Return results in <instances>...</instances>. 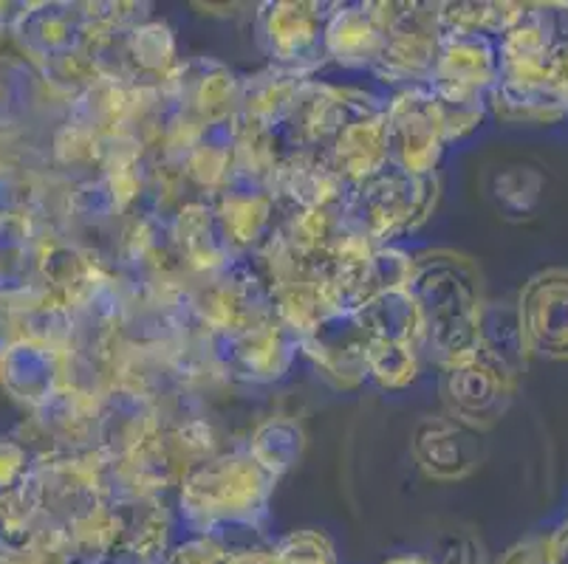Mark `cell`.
<instances>
[{"label": "cell", "instance_id": "3", "mask_svg": "<svg viewBox=\"0 0 568 564\" xmlns=\"http://www.w3.org/2000/svg\"><path fill=\"white\" fill-rule=\"evenodd\" d=\"M438 198V175H413L387 164L354 186L343 206L345 224L387 248L396 237L416 232L430 217Z\"/></svg>", "mask_w": 568, "mask_h": 564}, {"label": "cell", "instance_id": "16", "mask_svg": "<svg viewBox=\"0 0 568 564\" xmlns=\"http://www.w3.org/2000/svg\"><path fill=\"white\" fill-rule=\"evenodd\" d=\"M213 204L232 248L241 257L257 252L281 221V204L275 195L257 186L230 184Z\"/></svg>", "mask_w": 568, "mask_h": 564}, {"label": "cell", "instance_id": "4", "mask_svg": "<svg viewBox=\"0 0 568 564\" xmlns=\"http://www.w3.org/2000/svg\"><path fill=\"white\" fill-rule=\"evenodd\" d=\"M368 336V379L382 390H405L422 372V336L410 294L390 291L356 310Z\"/></svg>", "mask_w": 568, "mask_h": 564}, {"label": "cell", "instance_id": "5", "mask_svg": "<svg viewBox=\"0 0 568 564\" xmlns=\"http://www.w3.org/2000/svg\"><path fill=\"white\" fill-rule=\"evenodd\" d=\"M438 49V3H387L385 51L371 74L396 91L430 85Z\"/></svg>", "mask_w": 568, "mask_h": 564}, {"label": "cell", "instance_id": "22", "mask_svg": "<svg viewBox=\"0 0 568 564\" xmlns=\"http://www.w3.org/2000/svg\"><path fill=\"white\" fill-rule=\"evenodd\" d=\"M430 91L438 102L444 131H447V142L450 144L467 139L487 119L489 102L484 91H464V88L447 85H430Z\"/></svg>", "mask_w": 568, "mask_h": 564}, {"label": "cell", "instance_id": "9", "mask_svg": "<svg viewBox=\"0 0 568 564\" xmlns=\"http://www.w3.org/2000/svg\"><path fill=\"white\" fill-rule=\"evenodd\" d=\"M390 164L413 175H436L447 131L430 85L396 91L385 107Z\"/></svg>", "mask_w": 568, "mask_h": 564}, {"label": "cell", "instance_id": "6", "mask_svg": "<svg viewBox=\"0 0 568 564\" xmlns=\"http://www.w3.org/2000/svg\"><path fill=\"white\" fill-rule=\"evenodd\" d=\"M206 353L226 384H275L301 353V339L275 319L235 334H206Z\"/></svg>", "mask_w": 568, "mask_h": 564}, {"label": "cell", "instance_id": "18", "mask_svg": "<svg viewBox=\"0 0 568 564\" xmlns=\"http://www.w3.org/2000/svg\"><path fill=\"white\" fill-rule=\"evenodd\" d=\"M323 162L351 186L363 184L382 167H387L390 155H387L385 111L345 124L343 133L323 155Z\"/></svg>", "mask_w": 568, "mask_h": 564}, {"label": "cell", "instance_id": "20", "mask_svg": "<svg viewBox=\"0 0 568 564\" xmlns=\"http://www.w3.org/2000/svg\"><path fill=\"white\" fill-rule=\"evenodd\" d=\"M303 449H306V432L301 423L286 416L266 418L257 423L246 443L252 460L275 480H281L303 458Z\"/></svg>", "mask_w": 568, "mask_h": 564}, {"label": "cell", "instance_id": "11", "mask_svg": "<svg viewBox=\"0 0 568 564\" xmlns=\"http://www.w3.org/2000/svg\"><path fill=\"white\" fill-rule=\"evenodd\" d=\"M301 353H306L337 390H356L368 381V336L356 310H337L325 317L301 339Z\"/></svg>", "mask_w": 568, "mask_h": 564}, {"label": "cell", "instance_id": "8", "mask_svg": "<svg viewBox=\"0 0 568 564\" xmlns=\"http://www.w3.org/2000/svg\"><path fill=\"white\" fill-rule=\"evenodd\" d=\"M442 403L444 412L475 432H487L504 418L515 396L518 372L504 361L478 348V353L442 367Z\"/></svg>", "mask_w": 568, "mask_h": 564}, {"label": "cell", "instance_id": "10", "mask_svg": "<svg viewBox=\"0 0 568 564\" xmlns=\"http://www.w3.org/2000/svg\"><path fill=\"white\" fill-rule=\"evenodd\" d=\"M515 308L529 353L557 361L568 359V268L535 274Z\"/></svg>", "mask_w": 568, "mask_h": 564}, {"label": "cell", "instance_id": "14", "mask_svg": "<svg viewBox=\"0 0 568 564\" xmlns=\"http://www.w3.org/2000/svg\"><path fill=\"white\" fill-rule=\"evenodd\" d=\"M387 40V3H334L325 54L343 69L374 71Z\"/></svg>", "mask_w": 568, "mask_h": 564}, {"label": "cell", "instance_id": "17", "mask_svg": "<svg viewBox=\"0 0 568 564\" xmlns=\"http://www.w3.org/2000/svg\"><path fill=\"white\" fill-rule=\"evenodd\" d=\"M498 82V40L478 38V34H444L430 85L489 93Z\"/></svg>", "mask_w": 568, "mask_h": 564}, {"label": "cell", "instance_id": "12", "mask_svg": "<svg viewBox=\"0 0 568 564\" xmlns=\"http://www.w3.org/2000/svg\"><path fill=\"white\" fill-rule=\"evenodd\" d=\"M413 458L418 469L438 483L464 480L481 463V432L444 416H422L413 427Z\"/></svg>", "mask_w": 568, "mask_h": 564}, {"label": "cell", "instance_id": "19", "mask_svg": "<svg viewBox=\"0 0 568 564\" xmlns=\"http://www.w3.org/2000/svg\"><path fill=\"white\" fill-rule=\"evenodd\" d=\"M312 80V76L288 74L281 69H263L257 74L244 76V91H241V111L237 119L275 131L281 136L283 124L292 116L294 100L301 91V82Z\"/></svg>", "mask_w": 568, "mask_h": 564}, {"label": "cell", "instance_id": "25", "mask_svg": "<svg viewBox=\"0 0 568 564\" xmlns=\"http://www.w3.org/2000/svg\"><path fill=\"white\" fill-rule=\"evenodd\" d=\"M390 564H425V562H418V558H396V562Z\"/></svg>", "mask_w": 568, "mask_h": 564}, {"label": "cell", "instance_id": "23", "mask_svg": "<svg viewBox=\"0 0 568 564\" xmlns=\"http://www.w3.org/2000/svg\"><path fill=\"white\" fill-rule=\"evenodd\" d=\"M504 564H551L549 547H546V542H526V545L509 551Z\"/></svg>", "mask_w": 568, "mask_h": 564}, {"label": "cell", "instance_id": "15", "mask_svg": "<svg viewBox=\"0 0 568 564\" xmlns=\"http://www.w3.org/2000/svg\"><path fill=\"white\" fill-rule=\"evenodd\" d=\"M170 226H173L175 243L182 248L184 260L195 277L226 271L232 263L241 260L221 226L213 201H190L175 212Z\"/></svg>", "mask_w": 568, "mask_h": 564}, {"label": "cell", "instance_id": "24", "mask_svg": "<svg viewBox=\"0 0 568 564\" xmlns=\"http://www.w3.org/2000/svg\"><path fill=\"white\" fill-rule=\"evenodd\" d=\"M551 564H568V525H562L555 536L546 540Z\"/></svg>", "mask_w": 568, "mask_h": 564}, {"label": "cell", "instance_id": "13", "mask_svg": "<svg viewBox=\"0 0 568 564\" xmlns=\"http://www.w3.org/2000/svg\"><path fill=\"white\" fill-rule=\"evenodd\" d=\"M162 427L164 418L156 398L128 384H116L100 398L97 452L108 460L128 458Z\"/></svg>", "mask_w": 568, "mask_h": 564}, {"label": "cell", "instance_id": "1", "mask_svg": "<svg viewBox=\"0 0 568 564\" xmlns=\"http://www.w3.org/2000/svg\"><path fill=\"white\" fill-rule=\"evenodd\" d=\"M416 305L422 356L442 367L478 353L481 348L484 299L481 274L469 257L436 248L413 257V274L407 283Z\"/></svg>", "mask_w": 568, "mask_h": 564}, {"label": "cell", "instance_id": "7", "mask_svg": "<svg viewBox=\"0 0 568 564\" xmlns=\"http://www.w3.org/2000/svg\"><path fill=\"white\" fill-rule=\"evenodd\" d=\"M334 3H297L277 0L263 3L257 12V40L272 60V69L297 76H314L328 62L325 54V25Z\"/></svg>", "mask_w": 568, "mask_h": 564}, {"label": "cell", "instance_id": "2", "mask_svg": "<svg viewBox=\"0 0 568 564\" xmlns=\"http://www.w3.org/2000/svg\"><path fill=\"white\" fill-rule=\"evenodd\" d=\"M275 483L277 480L252 460L246 447L219 452L182 480L179 509L201 534L232 522H255L266 514Z\"/></svg>", "mask_w": 568, "mask_h": 564}, {"label": "cell", "instance_id": "21", "mask_svg": "<svg viewBox=\"0 0 568 564\" xmlns=\"http://www.w3.org/2000/svg\"><path fill=\"white\" fill-rule=\"evenodd\" d=\"M524 3H438V25L444 34H478L500 40L524 14Z\"/></svg>", "mask_w": 568, "mask_h": 564}]
</instances>
